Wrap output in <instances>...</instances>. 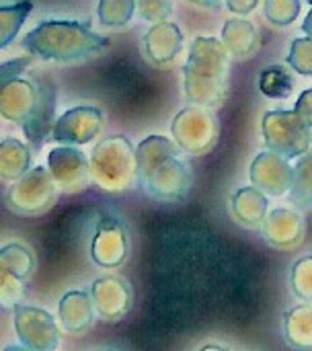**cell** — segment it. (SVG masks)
<instances>
[{
  "label": "cell",
  "mask_w": 312,
  "mask_h": 351,
  "mask_svg": "<svg viewBox=\"0 0 312 351\" xmlns=\"http://www.w3.org/2000/svg\"><path fill=\"white\" fill-rule=\"evenodd\" d=\"M181 148L165 136H148L136 146L138 183L160 202H181L191 189V171Z\"/></svg>",
  "instance_id": "6da1fadb"
},
{
  "label": "cell",
  "mask_w": 312,
  "mask_h": 351,
  "mask_svg": "<svg viewBox=\"0 0 312 351\" xmlns=\"http://www.w3.org/2000/svg\"><path fill=\"white\" fill-rule=\"evenodd\" d=\"M0 115L21 125L33 152H37L56 123V88L51 84L35 86L29 80H12L0 97Z\"/></svg>",
  "instance_id": "7a4b0ae2"
},
{
  "label": "cell",
  "mask_w": 312,
  "mask_h": 351,
  "mask_svg": "<svg viewBox=\"0 0 312 351\" xmlns=\"http://www.w3.org/2000/svg\"><path fill=\"white\" fill-rule=\"evenodd\" d=\"M23 45L43 60L72 62L99 51L107 45V39L74 21H43L25 35Z\"/></svg>",
  "instance_id": "3957f363"
},
{
  "label": "cell",
  "mask_w": 312,
  "mask_h": 351,
  "mask_svg": "<svg viewBox=\"0 0 312 351\" xmlns=\"http://www.w3.org/2000/svg\"><path fill=\"white\" fill-rule=\"evenodd\" d=\"M228 93V60L214 39H197L185 66V97L200 107L224 101Z\"/></svg>",
  "instance_id": "277c9868"
},
{
  "label": "cell",
  "mask_w": 312,
  "mask_h": 351,
  "mask_svg": "<svg viewBox=\"0 0 312 351\" xmlns=\"http://www.w3.org/2000/svg\"><path fill=\"white\" fill-rule=\"evenodd\" d=\"M93 181L107 191H123L138 183L136 148L125 136L103 138L91 152Z\"/></svg>",
  "instance_id": "5b68a950"
},
{
  "label": "cell",
  "mask_w": 312,
  "mask_h": 351,
  "mask_svg": "<svg viewBox=\"0 0 312 351\" xmlns=\"http://www.w3.org/2000/svg\"><path fill=\"white\" fill-rule=\"evenodd\" d=\"M265 148L288 160L300 158L312 146V130L292 111H267L261 121Z\"/></svg>",
  "instance_id": "8992f818"
},
{
  "label": "cell",
  "mask_w": 312,
  "mask_h": 351,
  "mask_svg": "<svg viewBox=\"0 0 312 351\" xmlns=\"http://www.w3.org/2000/svg\"><path fill=\"white\" fill-rule=\"evenodd\" d=\"M171 134L183 152L195 156L206 154L218 140V117L200 105L185 107L175 115Z\"/></svg>",
  "instance_id": "52a82bcc"
},
{
  "label": "cell",
  "mask_w": 312,
  "mask_h": 351,
  "mask_svg": "<svg viewBox=\"0 0 312 351\" xmlns=\"http://www.w3.org/2000/svg\"><path fill=\"white\" fill-rule=\"evenodd\" d=\"M56 183L47 171V167H33L21 179H16L8 193L6 206L14 214L37 216L47 212L56 202Z\"/></svg>",
  "instance_id": "ba28073f"
},
{
  "label": "cell",
  "mask_w": 312,
  "mask_h": 351,
  "mask_svg": "<svg viewBox=\"0 0 312 351\" xmlns=\"http://www.w3.org/2000/svg\"><path fill=\"white\" fill-rule=\"evenodd\" d=\"M103 130V111L93 105H80L64 111L51 130V140L62 146H84Z\"/></svg>",
  "instance_id": "9c48e42d"
},
{
  "label": "cell",
  "mask_w": 312,
  "mask_h": 351,
  "mask_svg": "<svg viewBox=\"0 0 312 351\" xmlns=\"http://www.w3.org/2000/svg\"><path fill=\"white\" fill-rule=\"evenodd\" d=\"M47 171H49L53 183L68 193L84 191L93 179L91 160L76 146L51 148L47 154Z\"/></svg>",
  "instance_id": "30bf717a"
},
{
  "label": "cell",
  "mask_w": 312,
  "mask_h": 351,
  "mask_svg": "<svg viewBox=\"0 0 312 351\" xmlns=\"http://www.w3.org/2000/svg\"><path fill=\"white\" fill-rule=\"evenodd\" d=\"M14 331L21 343L33 351H56L60 346L56 321L43 308L19 304L14 308Z\"/></svg>",
  "instance_id": "8fae6325"
},
{
  "label": "cell",
  "mask_w": 312,
  "mask_h": 351,
  "mask_svg": "<svg viewBox=\"0 0 312 351\" xmlns=\"http://www.w3.org/2000/svg\"><path fill=\"white\" fill-rule=\"evenodd\" d=\"M91 257L99 267H119L128 257V234L117 216H101L93 243Z\"/></svg>",
  "instance_id": "7c38bea8"
},
{
  "label": "cell",
  "mask_w": 312,
  "mask_h": 351,
  "mask_svg": "<svg viewBox=\"0 0 312 351\" xmlns=\"http://www.w3.org/2000/svg\"><path fill=\"white\" fill-rule=\"evenodd\" d=\"M251 185L263 191L265 195L280 197L292 187V167L290 160L278 152L265 150L255 156L251 162Z\"/></svg>",
  "instance_id": "4fadbf2b"
},
{
  "label": "cell",
  "mask_w": 312,
  "mask_h": 351,
  "mask_svg": "<svg viewBox=\"0 0 312 351\" xmlns=\"http://www.w3.org/2000/svg\"><path fill=\"white\" fill-rule=\"evenodd\" d=\"M91 298L95 313L105 321H121L132 308V290L130 286L113 276H105L93 282Z\"/></svg>",
  "instance_id": "5bb4252c"
},
{
  "label": "cell",
  "mask_w": 312,
  "mask_h": 351,
  "mask_svg": "<svg viewBox=\"0 0 312 351\" xmlns=\"http://www.w3.org/2000/svg\"><path fill=\"white\" fill-rule=\"evenodd\" d=\"M263 239L276 249H294L304 239V220L298 212L276 208L267 214L263 226Z\"/></svg>",
  "instance_id": "9a60e30c"
},
{
  "label": "cell",
  "mask_w": 312,
  "mask_h": 351,
  "mask_svg": "<svg viewBox=\"0 0 312 351\" xmlns=\"http://www.w3.org/2000/svg\"><path fill=\"white\" fill-rule=\"evenodd\" d=\"M58 315H60V321L68 333L80 335L93 325V317H95L93 298L80 290L66 292L60 300Z\"/></svg>",
  "instance_id": "2e32d148"
},
{
  "label": "cell",
  "mask_w": 312,
  "mask_h": 351,
  "mask_svg": "<svg viewBox=\"0 0 312 351\" xmlns=\"http://www.w3.org/2000/svg\"><path fill=\"white\" fill-rule=\"evenodd\" d=\"M235 220L247 228H261L267 218V195L257 187H241L230 199Z\"/></svg>",
  "instance_id": "e0dca14e"
},
{
  "label": "cell",
  "mask_w": 312,
  "mask_h": 351,
  "mask_svg": "<svg viewBox=\"0 0 312 351\" xmlns=\"http://www.w3.org/2000/svg\"><path fill=\"white\" fill-rule=\"evenodd\" d=\"M31 146L23 144L16 138L0 140V179L14 183L31 169Z\"/></svg>",
  "instance_id": "ac0fdd59"
},
{
  "label": "cell",
  "mask_w": 312,
  "mask_h": 351,
  "mask_svg": "<svg viewBox=\"0 0 312 351\" xmlns=\"http://www.w3.org/2000/svg\"><path fill=\"white\" fill-rule=\"evenodd\" d=\"M181 33L171 23H160L146 35V53L154 64H169L181 49Z\"/></svg>",
  "instance_id": "d6986e66"
},
{
  "label": "cell",
  "mask_w": 312,
  "mask_h": 351,
  "mask_svg": "<svg viewBox=\"0 0 312 351\" xmlns=\"http://www.w3.org/2000/svg\"><path fill=\"white\" fill-rule=\"evenodd\" d=\"M284 339L296 351H312V304L290 308L284 315Z\"/></svg>",
  "instance_id": "ffe728a7"
},
{
  "label": "cell",
  "mask_w": 312,
  "mask_h": 351,
  "mask_svg": "<svg viewBox=\"0 0 312 351\" xmlns=\"http://www.w3.org/2000/svg\"><path fill=\"white\" fill-rule=\"evenodd\" d=\"M290 202L296 208H311L312 206V148L307 154H302L296 160V165L292 167Z\"/></svg>",
  "instance_id": "44dd1931"
},
{
  "label": "cell",
  "mask_w": 312,
  "mask_h": 351,
  "mask_svg": "<svg viewBox=\"0 0 312 351\" xmlns=\"http://www.w3.org/2000/svg\"><path fill=\"white\" fill-rule=\"evenodd\" d=\"M259 90L269 99H288L294 90V78L286 66H267L259 74Z\"/></svg>",
  "instance_id": "7402d4cb"
},
{
  "label": "cell",
  "mask_w": 312,
  "mask_h": 351,
  "mask_svg": "<svg viewBox=\"0 0 312 351\" xmlns=\"http://www.w3.org/2000/svg\"><path fill=\"white\" fill-rule=\"evenodd\" d=\"M35 267V259L31 255L29 249H25L23 245H6L0 249V269L19 278V280H27L31 276Z\"/></svg>",
  "instance_id": "603a6c76"
},
{
  "label": "cell",
  "mask_w": 312,
  "mask_h": 351,
  "mask_svg": "<svg viewBox=\"0 0 312 351\" xmlns=\"http://www.w3.org/2000/svg\"><path fill=\"white\" fill-rule=\"evenodd\" d=\"M33 4L29 0L10 4V6H0V49L6 47L23 27L27 14L31 12Z\"/></svg>",
  "instance_id": "cb8c5ba5"
},
{
  "label": "cell",
  "mask_w": 312,
  "mask_h": 351,
  "mask_svg": "<svg viewBox=\"0 0 312 351\" xmlns=\"http://www.w3.org/2000/svg\"><path fill=\"white\" fill-rule=\"evenodd\" d=\"M224 41L235 56H251L255 49V31L245 21H228L224 27Z\"/></svg>",
  "instance_id": "d4e9b609"
},
{
  "label": "cell",
  "mask_w": 312,
  "mask_h": 351,
  "mask_svg": "<svg viewBox=\"0 0 312 351\" xmlns=\"http://www.w3.org/2000/svg\"><path fill=\"white\" fill-rule=\"evenodd\" d=\"M290 284H292V292L300 300L312 304V255L302 257L294 263Z\"/></svg>",
  "instance_id": "484cf974"
},
{
  "label": "cell",
  "mask_w": 312,
  "mask_h": 351,
  "mask_svg": "<svg viewBox=\"0 0 312 351\" xmlns=\"http://www.w3.org/2000/svg\"><path fill=\"white\" fill-rule=\"evenodd\" d=\"M134 14V0H101L99 23L103 25H125Z\"/></svg>",
  "instance_id": "4316f807"
},
{
  "label": "cell",
  "mask_w": 312,
  "mask_h": 351,
  "mask_svg": "<svg viewBox=\"0 0 312 351\" xmlns=\"http://www.w3.org/2000/svg\"><path fill=\"white\" fill-rule=\"evenodd\" d=\"M23 280L0 269V308L14 311L23 300Z\"/></svg>",
  "instance_id": "83f0119b"
},
{
  "label": "cell",
  "mask_w": 312,
  "mask_h": 351,
  "mask_svg": "<svg viewBox=\"0 0 312 351\" xmlns=\"http://www.w3.org/2000/svg\"><path fill=\"white\" fill-rule=\"evenodd\" d=\"M288 64L304 76H312V39H298L292 43Z\"/></svg>",
  "instance_id": "f1b7e54d"
},
{
  "label": "cell",
  "mask_w": 312,
  "mask_h": 351,
  "mask_svg": "<svg viewBox=\"0 0 312 351\" xmlns=\"http://www.w3.org/2000/svg\"><path fill=\"white\" fill-rule=\"evenodd\" d=\"M300 4L298 0H267V16L272 23L276 25H288L294 21V16L298 14Z\"/></svg>",
  "instance_id": "f546056e"
},
{
  "label": "cell",
  "mask_w": 312,
  "mask_h": 351,
  "mask_svg": "<svg viewBox=\"0 0 312 351\" xmlns=\"http://www.w3.org/2000/svg\"><path fill=\"white\" fill-rule=\"evenodd\" d=\"M29 64H31V58H16V60H8L0 64V97L6 90V86L27 70Z\"/></svg>",
  "instance_id": "4dcf8cb0"
},
{
  "label": "cell",
  "mask_w": 312,
  "mask_h": 351,
  "mask_svg": "<svg viewBox=\"0 0 312 351\" xmlns=\"http://www.w3.org/2000/svg\"><path fill=\"white\" fill-rule=\"evenodd\" d=\"M140 14L148 21H165L171 14V0H140Z\"/></svg>",
  "instance_id": "1f68e13d"
},
{
  "label": "cell",
  "mask_w": 312,
  "mask_h": 351,
  "mask_svg": "<svg viewBox=\"0 0 312 351\" xmlns=\"http://www.w3.org/2000/svg\"><path fill=\"white\" fill-rule=\"evenodd\" d=\"M294 111L300 115V119L312 130V88L304 90V93L298 97V103H296Z\"/></svg>",
  "instance_id": "d6a6232c"
},
{
  "label": "cell",
  "mask_w": 312,
  "mask_h": 351,
  "mask_svg": "<svg viewBox=\"0 0 312 351\" xmlns=\"http://www.w3.org/2000/svg\"><path fill=\"white\" fill-rule=\"evenodd\" d=\"M257 0H228V6L237 12H251Z\"/></svg>",
  "instance_id": "836d02e7"
},
{
  "label": "cell",
  "mask_w": 312,
  "mask_h": 351,
  "mask_svg": "<svg viewBox=\"0 0 312 351\" xmlns=\"http://www.w3.org/2000/svg\"><path fill=\"white\" fill-rule=\"evenodd\" d=\"M4 351H33V350H29V348H25V346L21 343V346H8V348H4Z\"/></svg>",
  "instance_id": "e575fe53"
},
{
  "label": "cell",
  "mask_w": 312,
  "mask_h": 351,
  "mask_svg": "<svg viewBox=\"0 0 312 351\" xmlns=\"http://www.w3.org/2000/svg\"><path fill=\"white\" fill-rule=\"evenodd\" d=\"M304 31H307L309 35H312V12H311V14H309L307 23H304Z\"/></svg>",
  "instance_id": "d590c367"
},
{
  "label": "cell",
  "mask_w": 312,
  "mask_h": 351,
  "mask_svg": "<svg viewBox=\"0 0 312 351\" xmlns=\"http://www.w3.org/2000/svg\"><path fill=\"white\" fill-rule=\"evenodd\" d=\"M200 351H228V350H224V348H220V346H206V348H202Z\"/></svg>",
  "instance_id": "8d00e7d4"
},
{
  "label": "cell",
  "mask_w": 312,
  "mask_h": 351,
  "mask_svg": "<svg viewBox=\"0 0 312 351\" xmlns=\"http://www.w3.org/2000/svg\"><path fill=\"white\" fill-rule=\"evenodd\" d=\"M309 2H311V4H312V0H309Z\"/></svg>",
  "instance_id": "74e56055"
}]
</instances>
